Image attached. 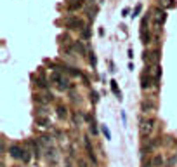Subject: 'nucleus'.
Segmentation results:
<instances>
[{
    "mask_svg": "<svg viewBox=\"0 0 177 167\" xmlns=\"http://www.w3.org/2000/svg\"><path fill=\"white\" fill-rule=\"evenodd\" d=\"M153 125H155V120H153V118L142 120V122H141V136H142V138L149 136L151 131H153Z\"/></svg>",
    "mask_w": 177,
    "mask_h": 167,
    "instance_id": "nucleus-1",
    "label": "nucleus"
},
{
    "mask_svg": "<svg viewBox=\"0 0 177 167\" xmlns=\"http://www.w3.org/2000/svg\"><path fill=\"white\" fill-rule=\"evenodd\" d=\"M78 167H88L85 160H78Z\"/></svg>",
    "mask_w": 177,
    "mask_h": 167,
    "instance_id": "nucleus-25",
    "label": "nucleus"
},
{
    "mask_svg": "<svg viewBox=\"0 0 177 167\" xmlns=\"http://www.w3.org/2000/svg\"><path fill=\"white\" fill-rule=\"evenodd\" d=\"M88 61H90V65H92V66H96V63H97V61H96L94 52H90V54H88Z\"/></svg>",
    "mask_w": 177,
    "mask_h": 167,
    "instance_id": "nucleus-22",
    "label": "nucleus"
},
{
    "mask_svg": "<svg viewBox=\"0 0 177 167\" xmlns=\"http://www.w3.org/2000/svg\"><path fill=\"white\" fill-rule=\"evenodd\" d=\"M158 5H160V9H172V7H176V0H160Z\"/></svg>",
    "mask_w": 177,
    "mask_h": 167,
    "instance_id": "nucleus-7",
    "label": "nucleus"
},
{
    "mask_svg": "<svg viewBox=\"0 0 177 167\" xmlns=\"http://www.w3.org/2000/svg\"><path fill=\"white\" fill-rule=\"evenodd\" d=\"M177 164V151L176 153H174V155H172V157L168 158V162H167V167H174Z\"/></svg>",
    "mask_w": 177,
    "mask_h": 167,
    "instance_id": "nucleus-16",
    "label": "nucleus"
},
{
    "mask_svg": "<svg viewBox=\"0 0 177 167\" xmlns=\"http://www.w3.org/2000/svg\"><path fill=\"white\" fill-rule=\"evenodd\" d=\"M82 39H85V40L90 39V30H88V28H83V30H82Z\"/></svg>",
    "mask_w": 177,
    "mask_h": 167,
    "instance_id": "nucleus-19",
    "label": "nucleus"
},
{
    "mask_svg": "<svg viewBox=\"0 0 177 167\" xmlns=\"http://www.w3.org/2000/svg\"><path fill=\"white\" fill-rule=\"evenodd\" d=\"M153 14H155V26L158 28V26L165 21V18H167V16H165L163 9H155V10H153Z\"/></svg>",
    "mask_w": 177,
    "mask_h": 167,
    "instance_id": "nucleus-5",
    "label": "nucleus"
},
{
    "mask_svg": "<svg viewBox=\"0 0 177 167\" xmlns=\"http://www.w3.org/2000/svg\"><path fill=\"white\" fill-rule=\"evenodd\" d=\"M151 82H155V80L151 79L149 75H146V73H144V75L141 77V87L144 89V91H148V89L151 87Z\"/></svg>",
    "mask_w": 177,
    "mask_h": 167,
    "instance_id": "nucleus-6",
    "label": "nucleus"
},
{
    "mask_svg": "<svg viewBox=\"0 0 177 167\" xmlns=\"http://www.w3.org/2000/svg\"><path fill=\"white\" fill-rule=\"evenodd\" d=\"M37 125H40V127H49L50 122L47 117H37Z\"/></svg>",
    "mask_w": 177,
    "mask_h": 167,
    "instance_id": "nucleus-10",
    "label": "nucleus"
},
{
    "mask_svg": "<svg viewBox=\"0 0 177 167\" xmlns=\"http://www.w3.org/2000/svg\"><path fill=\"white\" fill-rule=\"evenodd\" d=\"M82 5H83V0H75V2H71L69 9H71V10H75V9H78V7H82Z\"/></svg>",
    "mask_w": 177,
    "mask_h": 167,
    "instance_id": "nucleus-17",
    "label": "nucleus"
},
{
    "mask_svg": "<svg viewBox=\"0 0 177 167\" xmlns=\"http://www.w3.org/2000/svg\"><path fill=\"white\" fill-rule=\"evenodd\" d=\"M142 167H153V164H144Z\"/></svg>",
    "mask_w": 177,
    "mask_h": 167,
    "instance_id": "nucleus-27",
    "label": "nucleus"
},
{
    "mask_svg": "<svg viewBox=\"0 0 177 167\" xmlns=\"http://www.w3.org/2000/svg\"><path fill=\"white\" fill-rule=\"evenodd\" d=\"M64 23H66V26H68L69 30H80V31H82V30L85 28V26H83V21L78 19V18H73V16H71V18H66Z\"/></svg>",
    "mask_w": 177,
    "mask_h": 167,
    "instance_id": "nucleus-2",
    "label": "nucleus"
},
{
    "mask_svg": "<svg viewBox=\"0 0 177 167\" xmlns=\"http://www.w3.org/2000/svg\"><path fill=\"white\" fill-rule=\"evenodd\" d=\"M90 99H92V103H97V101H99V96H97V92H96V91H92V92H90Z\"/></svg>",
    "mask_w": 177,
    "mask_h": 167,
    "instance_id": "nucleus-21",
    "label": "nucleus"
},
{
    "mask_svg": "<svg viewBox=\"0 0 177 167\" xmlns=\"http://www.w3.org/2000/svg\"><path fill=\"white\" fill-rule=\"evenodd\" d=\"M68 87H69V80L64 79V77H61V80H59V89L64 91V89H68Z\"/></svg>",
    "mask_w": 177,
    "mask_h": 167,
    "instance_id": "nucleus-13",
    "label": "nucleus"
},
{
    "mask_svg": "<svg viewBox=\"0 0 177 167\" xmlns=\"http://www.w3.org/2000/svg\"><path fill=\"white\" fill-rule=\"evenodd\" d=\"M9 153L12 158H23L24 157V148L19 145H10L9 146Z\"/></svg>",
    "mask_w": 177,
    "mask_h": 167,
    "instance_id": "nucleus-3",
    "label": "nucleus"
},
{
    "mask_svg": "<svg viewBox=\"0 0 177 167\" xmlns=\"http://www.w3.org/2000/svg\"><path fill=\"white\" fill-rule=\"evenodd\" d=\"M148 75L155 80V82H158V79L162 77V68H160V65H153L151 68L148 70Z\"/></svg>",
    "mask_w": 177,
    "mask_h": 167,
    "instance_id": "nucleus-4",
    "label": "nucleus"
},
{
    "mask_svg": "<svg viewBox=\"0 0 177 167\" xmlns=\"http://www.w3.org/2000/svg\"><path fill=\"white\" fill-rule=\"evenodd\" d=\"M141 10H142V5L139 4V5H136V9H134V14H132V16H134V18H136V16H139V12H141Z\"/></svg>",
    "mask_w": 177,
    "mask_h": 167,
    "instance_id": "nucleus-23",
    "label": "nucleus"
},
{
    "mask_svg": "<svg viewBox=\"0 0 177 167\" xmlns=\"http://www.w3.org/2000/svg\"><path fill=\"white\" fill-rule=\"evenodd\" d=\"M101 131L104 132V136H106V139H111V132H109V129L106 127V125H103V127H101Z\"/></svg>",
    "mask_w": 177,
    "mask_h": 167,
    "instance_id": "nucleus-20",
    "label": "nucleus"
},
{
    "mask_svg": "<svg viewBox=\"0 0 177 167\" xmlns=\"http://www.w3.org/2000/svg\"><path fill=\"white\" fill-rule=\"evenodd\" d=\"M90 132H92V134H97V127H96V124H94V122L90 124Z\"/></svg>",
    "mask_w": 177,
    "mask_h": 167,
    "instance_id": "nucleus-24",
    "label": "nucleus"
},
{
    "mask_svg": "<svg viewBox=\"0 0 177 167\" xmlns=\"http://www.w3.org/2000/svg\"><path fill=\"white\" fill-rule=\"evenodd\" d=\"M47 158H49L50 162H56V160L59 158L58 150H54V148H47Z\"/></svg>",
    "mask_w": 177,
    "mask_h": 167,
    "instance_id": "nucleus-9",
    "label": "nucleus"
},
{
    "mask_svg": "<svg viewBox=\"0 0 177 167\" xmlns=\"http://www.w3.org/2000/svg\"><path fill=\"white\" fill-rule=\"evenodd\" d=\"M151 164H153V167H162L165 164V158H163L162 153H156V155L153 157V162H151Z\"/></svg>",
    "mask_w": 177,
    "mask_h": 167,
    "instance_id": "nucleus-8",
    "label": "nucleus"
},
{
    "mask_svg": "<svg viewBox=\"0 0 177 167\" xmlns=\"http://www.w3.org/2000/svg\"><path fill=\"white\" fill-rule=\"evenodd\" d=\"M153 110H155V103H153V101H144V103H142V111H144V113L153 111Z\"/></svg>",
    "mask_w": 177,
    "mask_h": 167,
    "instance_id": "nucleus-11",
    "label": "nucleus"
},
{
    "mask_svg": "<svg viewBox=\"0 0 177 167\" xmlns=\"http://www.w3.org/2000/svg\"><path fill=\"white\" fill-rule=\"evenodd\" d=\"M73 49L77 50V52H80V54H85V49H83L82 42H75V44H73Z\"/></svg>",
    "mask_w": 177,
    "mask_h": 167,
    "instance_id": "nucleus-15",
    "label": "nucleus"
},
{
    "mask_svg": "<svg viewBox=\"0 0 177 167\" xmlns=\"http://www.w3.org/2000/svg\"><path fill=\"white\" fill-rule=\"evenodd\" d=\"M109 84H111V91L115 92V96H117V98L120 99V101H122V92L118 91V85H117V82H115V80H111Z\"/></svg>",
    "mask_w": 177,
    "mask_h": 167,
    "instance_id": "nucleus-12",
    "label": "nucleus"
},
{
    "mask_svg": "<svg viewBox=\"0 0 177 167\" xmlns=\"http://www.w3.org/2000/svg\"><path fill=\"white\" fill-rule=\"evenodd\" d=\"M37 85H38V87H47V80H45V77H38V79H37Z\"/></svg>",
    "mask_w": 177,
    "mask_h": 167,
    "instance_id": "nucleus-18",
    "label": "nucleus"
},
{
    "mask_svg": "<svg viewBox=\"0 0 177 167\" xmlns=\"http://www.w3.org/2000/svg\"><path fill=\"white\" fill-rule=\"evenodd\" d=\"M58 117L59 118H66L68 117V110L64 108V106H58Z\"/></svg>",
    "mask_w": 177,
    "mask_h": 167,
    "instance_id": "nucleus-14",
    "label": "nucleus"
},
{
    "mask_svg": "<svg viewBox=\"0 0 177 167\" xmlns=\"http://www.w3.org/2000/svg\"><path fill=\"white\" fill-rule=\"evenodd\" d=\"M122 16H128V9H123V10H122Z\"/></svg>",
    "mask_w": 177,
    "mask_h": 167,
    "instance_id": "nucleus-26",
    "label": "nucleus"
}]
</instances>
